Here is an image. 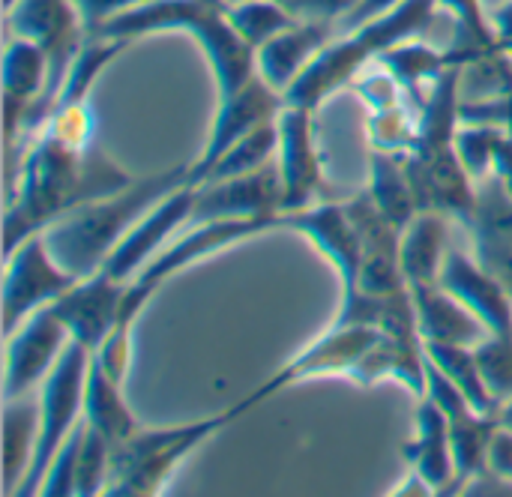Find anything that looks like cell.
Segmentation results:
<instances>
[{
	"label": "cell",
	"mask_w": 512,
	"mask_h": 497,
	"mask_svg": "<svg viewBox=\"0 0 512 497\" xmlns=\"http://www.w3.org/2000/svg\"><path fill=\"white\" fill-rule=\"evenodd\" d=\"M501 135H504V129H495V126H465L462 123L456 129V153L477 183L492 174L495 147H498Z\"/></svg>",
	"instance_id": "d590c367"
},
{
	"label": "cell",
	"mask_w": 512,
	"mask_h": 497,
	"mask_svg": "<svg viewBox=\"0 0 512 497\" xmlns=\"http://www.w3.org/2000/svg\"><path fill=\"white\" fill-rule=\"evenodd\" d=\"M36 435H39V405L36 408H12L6 402V417H3V495H15L36 450Z\"/></svg>",
	"instance_id": "f546056e"
},
{
	"label": "cell",
	"mask_w": 512,
	"mask_h": 497,
	"mask_svg": "<svg viewBox=\"0 0 512 497\" xmlns=\"http://www.w3.org/2000/svg\"><path fill=\"white\" fill-rule=\"evenodd\" d=\"M393 495H399V497H402V495L429 497V495H435V489H432V486H429V483H426V480H423V477H420V474L414 471V474H411V477H408V480L402 483V489H396Z\"/></svg>",
	"instance_id": "f6af8a7d"
},
{
	"label": "cell",
	"mask_w": 512,
	"mask_h": 497,
	"mask_svg": "<svg viewBox=\"0 0 512 497\" xmlns=\"http://www.w3.org/2000/svg\"><path fill=\"white\" fill-rule=\"evenodd\" d=\"M384 330L369 327V324H342L336 321L321 339H315L306 351H300L288 366H282L276 375H270L258 390H252L243 402H237L234 408L240 414H246L249 408L261 405L264 399L276 396L279 390L297 384V381H309V378H330V375H345L351 378V372L357 369V363L363 360V354L378 342Z\"/></svg>",
	"instance_id": "9c48e42d"
},
{
	"label": "cell",
	"mask_w": 512,
	"mask_h": 497,
	"mask_svg": "<svg viewBox=\"0 0 512 497\" xmlns=\"http://www.w3.org/2000/svg\"><path fill=\"white\" fill-rule=\"evenodd\" d=\"M411 300L417 312L420 342L480 345L489 336L486 324L471 309H465L450 291H444L438 282L411 285Z\"/></svg>",
	"instance_id": "44dd1931"
},
{
	"label": "cell",
	"mask_w": 512,
	"mask_h": 497,
	"mask_svg": "<svg viewBox=\"0 0 512 497\" xmlns=\"http://www.w3.org/2000/svg\"><path fill=\"white\" fill-rule=\"evenodd\" d=\"M243 417L237 408H228L216 417H204L195 423L171 426V429H138L132 438L114 447L108 497H153L171 480V474L183 465L189 453H195L207 438L231 426Z\"/></svg>",
	"instance_id": "5b68a950"
},
{
	"label": "cell",
	"mask_w": 512,
	"mask_h": 497,
	"mask_svg": "<svg viewBox=\"0 0 512 497\" xmlns=\"http://www.w3.org/2000/svg\"><path fill=\"white\" fill-rule=\"evenodd\" d=\"M81 279L66 273L48 252L42 234L27 237L3 258V339H9L33 312L51 306Z\"/></svg>",
	"instance_id": "ba28073f"
},
{
	"label": "cell",
	"mask_w": 512,
	"mask_h": 497,
	"mask_svg": "<svg viewBox=\"0 0 512 497\" xmlns=\"http://www.w3.org/2000/svg\"><path fill=\"white\" fill-rule=\"evenodd\" d=\"M285 105V96L279 90H273L261 75H255L246 87H240L237 93L219 99V111L216 120L210 126L207 144L201 150V156L189 165L186 174V186H204V180L210 177V171L216 168V162L243 138L249 135L255 126L276 120L279 111Z\"/></svg>",
	"instance_id": "8fae6325"
},
{
	"label": "cell",
	"mask_w": 512,
	"mask_h": 497,
	"mask_svg": "<svg viewBox=\"0 0 512 497\" xmlns=\"http://www.w3.org/2000/svg\"><path fill=\"white\" fill-rule=\"evenodd\" d=\"M402 159H405V171L414 183L420 213L438 210L468 228L474 219V210H477V180L462 165L456 144L414 150Z\"/></svg>",
	"instance_id": "7c38bea8"
},
{
	"label": "cell",
	"mask_w": 512,
	"mask_h": 497,
	"mask_svg": "<svg viewBox=\"0 0 512 497\" xmlns=\"http://www.w3.org/2000/svg\"><path fill=\"white\" fill-rule=\"evenodd\" d=\"M228 3H237V0H228Z\"/></svg>",
	"instance_id": "c3c4849f"
},
{
	"label": "cell",
	"mask_w": 512,
	"mask_h": 497,
	"mask_svg": "<svg viewBox=\"0 0 512 497\" xmlns=\"http://www.w3.org/2000/svg\"><path fill=\"white\" fill-rule=\"evenodd\" d=\"M135 180L96 141L72 147L39 132L27 147L15 192L3 201V258L72 210L129 189Z\"/></svg>",
	"instance_id": "6da1fadb"
},
{
	"label": "cell",
	"mask_w": 512,
	"mask_h": 497,
	"mask_svg": "<svg viewBox=\"0 0 512 497\" xmlns=\"http://www.w3.org/2000/svg\"><path fill=\"white\" fill-rule=\"evenodd\" d=\"M474 222L512 240V195L501 186V180L495 174H489L477 183V210H474L471 225Z\"/></svg>",
	"instance_id": "f35d334b"
},
{
	"label": "cell",
	"mask_w": 512,
	"mask_h": 497,
	"mask_svg": "<svg viewBox=\"0 0 512 497\" xmlns=\"http://www.w3.org/2000/svg\"><path fill=\"white\" fill-rule=\"evenodd\" d=\"M345 210L357 228L360 249H363L357 294H366L375 300H390V297L411 291V285L402 273V231L375 207L369 189L345 198Z\"/></svg>",
	"instance_id": "30bf717a"
},
{
	"label": "cell",
	"mask_w": 512,
	"mask_h": 497,
	"mask_svg": "<svg viewBox=\"0 0 512 497\" xmlns=\"http://www.w3.org/2000/svg\"><path fill=\"white\" fill-rule=\"evenodd\" d=\"M378 60L396 75V81L405 87V93H408V99L414 102L417 111L423 108L432 81L441 78V72L450 69L447 54L441 48H432V45H423V42H414V39L387 48Z\"/></svg>",
	"instance_id": "83f0119b"
},
{
	"label": "cell",
	"mask_w": 512,
	"mask_h": 497,
	"mask_svg": "<svg viewBox=\"0 0 512 497\" xmlns=\"http://www.w3.org/2000/svg\"><path fill=\"white\" fill-rule=\"evenodd\" d=\"M279 228H291L303 234L336 270L342 282V300L354 297L360 288V267H363V249L357 228L345 210V201H330L324 198L321 204L294 210V213H279Z\"/></svg>",
	"instance_id": "5bb4252c"
},
{
	"label": "cell",
	"mask_w": 512,
	"mask_h": 497,
	"mask_svg": "<svg viewBox=\"0 0 512 497\" xmlns=\"http://www.w3.org/2000/svg\"><path fill=\"white\" fill-rule=\"evenodd\" d=\"M195 195H198V189L186 186V183L180 189H174L171 195H165L153 210H147L129 228V234L114 246V252L105 258V264L99 270L108 273L111 279L129 285L141 273V267L147 261H153L165 249V243L189 222L192 207H195Z\"/></svg>",
	"instance_id": "2e32d148"
},
{
	"label": "cell",
	"mask_w": 512,
	"mask_h": 497,
	"mask_svg": "<svg viewBox=\"0 0 512 497\" xmlns=\"http://www.w3.org/2000/svg\"><path fill=\"white\" fill-rule=\"evenodd\" d=\"M474 351L489 393L498 405H507L512 399V333H489Z\"/></svg>",
	"instance_id": "e575fe53"
},
{
	"label": "cell",
	"mask_w": 512,
	"mask_h": 497,
	"mask_svg": "<svg viewBox=\"0 0 512 497\" xmlns=\"http://www.w3.org/2000/svg\"><path fill=\"white\" fill-rule=\"evenodd\" d=\"M123 294V282L96 270L93 276L81 279L72 291H66L60 300H54L51 309L63 318L75 342H81L90 351H99L120 318Z\"/></svg>",
	"instance_id": "ac0fdd59"
},
{
	"label": "cell",
	"mask_w": 512,
	"mask_h": 497,
	"mask_svg": "<svg viewBox=\"0 0 512 497\" xmlns=\"http://www.w3.org/2000/svg\"><path fill=\"white\" fill-rule=\"evenodd\" d=\"M165 30H183L195 36L213 69L219 99L237 93L258 75V51L228 21V0H147L111 18L96 36L132 42L138 36Z\"/></svg>",
	"instance_id": "7a4b0ae2"
},
{
	"label": "cell",
	"mask_w": 512,
	"mask_h": 497,
	"mask_svg": "<svg viewBox=\"0 0 512 497\" xmlns=\"http://www.w3.org/2000/svg\"><path fill=\"white\" fill-rule=\"evenodd\" d=\"M489 471L512 483V432L504 426H498V432L489 444Z\"/></svg>",
	"instance_id": "b9f144b4"
},
{
	"label": "cell",
	"mask_w": 512,
	"mask_h": 497,
	"mask_svg": "<svg viewBox=\"0 0 512 497\" xmlns=\"http://www.w3.org/2000/svg\"><path fill=\"white\" fill-rule=\"evenodd\" d=\"M405 459L435 489V495H441V489L450 486V480L456 477L453 444H450V420L429 396L420 399L417 438L405 447Z\"/></svg>",
	"instance_id": "7402d4cb"
},
{
	"label": "cell",
	"mask_w": 512,
	"mask_h": 497,
	"mask_svg": "<svg viewBox=\"0 0 512 497\" xmlns=\"http://www.w3.org/2000/svg\"><path fill=\"white\" fill-rule=\"evenodd\" d=\"M447 234L450 216L438 210H423L417 219L402 231V273L408 285L438 282L444 258H447Z\"/></svg>",
	"instance_id": "cb8c5ba5"
},
{
	"label": "cell",
	"mask_w": 512,
	"mask_h": 497,
	"mask_svg": "<svg viewBox=\"0 0 512 497\" xmlns=\"http://www.w3.org/2000/svg\"><path fill=\"white\" fill-rule=\"evenodd\" d=\"M441 9L438 0H402L384 15L345 30L342 39H333L318 51V57L306 66V72L288 87L285 105L318 111L336 90L354 84V78L375 63L387 48L417 39Z\"/></svg>",
	"instance_id": "277c9868"
},
{
	"label": "cell",
	"mask_w": 512,
	"mask_h": 497,
	"mask_svg": "<svg viewBox=\"0 0 512 497\" xmlns=\"http://www.w3.org/2000/svg\"><path fill=\"white\" fill-rule=\"evenodd\" d=\"M6 27L12 36H24L36 42L48 54L45 90L24 114V126H21V156H24L33 138L45 129L60 84L87 42V30L75 0H15L6 9Z\"/></svg>",
	"instance_id": "8992f818"
},
{
	"label": "cell",
	"mask_w": 512,
	"mask_h": 497,
	"mask_svg": "<svg viewBox=\"0 0 512 497\" xmlns=\"http://www.w3.org/2000/svg\"><path fill=\"white\" fill-rule=\"evenodd\" d=\"M498 420H501V426L504 429H510L512 432V399L507 405H501V411H498Z\"/></svg>",
	"instance_id": "bcb514c9"
},
{
	"label": "cell",
	"mask_w": 512,
	"mask_h": 497,
	"mask_svg": "<svg viewBox=\"0 0 512 497\" xmlns=\"http://www.w3.org/2000/svg\"><path fill=\"white\" fill-rule=\"evenodd\" d=\"M492 27H495V36H498L501 51L512 57V0L510 3H504L501 9H495V15H492Z\"/></svg>",
	"instance_id": "ee69618b"
},
{
	"label": "cell",
	"mask_w": 512,
	"mask_h": 497,
	"mask_svg": "<svg viewBox=\"0 0 512 497\" xmlns=\"http://www.w3.org/2000/svg\"><path fill=\"white\" fill-rule=\"evenodd\" d=\"M417 132H420V111L411 102L387 111H369L366 135H369V147L378 153L408 156L417 144Z\"/></svg>",
	"instance_id": "d6a6232c"
},
{
	"label": "cell",
	"mask_w": 512,
	"mask_h": 497,
	"mask_svg": "<svg viewBox=\"0 0 512 497\" xmlns=\"http://www.w3.org/2000/svg\"><path fill=\"white\" fill-rule=\"evenodd\" d=\"M93 351L81 342H69L48 378L39 387V435L33 462L18 486V497L39 495V486L48 474V465L54 462L63 441L72 435V429L84 420V387H87V369H90Z\"/></svg>",
	"instance_id": "52a82bcc"
},
{
	"label": "cell",
	"mask_w": 512,
	"mask_h": 497,
	"mask_svg": "<svg viewBox=\"0 0 512 497\" xmlns=\"http://www.w3.org/2000/svg\"><path fill=\"white\" fill-rule=\"evenodd\" d=\"M471 231V243H474V258L507 288V294L512 297V240L474 222L468 225Z\"/></svg>",
	"instance_id": "8d00e7d4"
},
{
	"label": "cell",
	"mask_w": 512,
	"mask_h": 497,
	"mask_svg": "<svg viewBox=\"0 0 512 497\" xmlns=\"http://www.w3.org/2000/svg\"><path fill=\"white\" fill-rule=\"evenodd\" d=\"M333 30V21H297L294 27L276 33L258 48V75L285 96L318 51L333 42Z\"/></svg>",
	"instance_id": "ffe728a7"
},
{
	"label": "cell",
	"mask_w": 512,
	"mask_h": 497,
	"mask_svg": "<svg viewBox=\"0 0 512 497\" xmlns=\"http://www.w3.org/2000/svg\"><path fill=\"white\" fill-rule=\"evenodd\" d=\"M423 354L429 363H435L462 393L465 399L486 417H498L501 405L495 402V396L489 393L483 372H480V360L474 345H447V342H423Z\"/></svg>",
	"instance_id": "f1b7e54d"
},
{
	"label": "cell",
	"mask_w": 512,
	"mask_h": 497,
	"mask_svg": "<svg viewBox=\"0 0 512 497\" xmlns=\"http://www.w3.org/2000/svg\"><path fill=\"white\" fill-rule=\"evenodd\" d=\"M84 426L87 420H81L72 435L63 441V447L57 450L54 462L48 465V474L39 486L42 497H75V477H78V453H81V438H84Z\"/></svg>",
	"instance_id": "74e56055"
},
{
	"label": "cell",
	"mask_w": 512,
	"mask_h": 497,
	"mask_svg": "<svg viewBox=\"0 0 512 497\" xmlns=\"http://www.w3.org/2000/svg\"><path fill=\"white\" fill-rule=\"evenodd\" d=\"M279 174H282V213L312 207L324 192V168L315 144V111L282 105L279 117Z\"/></svg>",
	"instance_id": "9a60e30c"
},
{
	"label": "cell",
	"mask_w": 512,
	"mask_h": 497,
	"mask_svg": "<svg viewBox=\"0 0 512 497\" xmlns=\"http://www.w3.org/2000/svg\"><path fill=\"white\" fill-rule=\"evenodd\" d=\"M186 174L189 165H174L168 171L135 180L123 192H114L108 198L72 210L69 216H63L60 222L42 231L51 258L75 279L93 276L114 252V246L129 234V228L147 210H153L165 195H171L186 183Z\"/></svg>",
	"instance_id": "3957f363"
},
{
	"label": "cell",
	"mask_w": 512,
	"mask_h": 497,
	"mask_svg": "<svg viewBox=\"0 0 512 497\" xmlns=\"http://www.w3.org/2000/svg\"><path fill=\"white\" fill-rule=\"evenodd\" d=\"M72 342L63 318L45 306L33 312L9 339H6V375H3V402L21 399L27 390L42 384L66 345Z\"/></svg>",
	"instance_id": "4fadbf2b"
},
{
	"label": "cell",
	"mask_w": 512,
	"mask_h": 497,
	"mask_svg": "<svg viewBox=\"0 0 512 497\" xmlns=\"http://www.w3.org/2000/svg\"><path fill=\"white\" fill-rule=\"evenodd\" d=\"M111 456H114V444L87 423L84 438H81V453H78L75 497L105 495L108 477H111Z\"/></svg>",
	"instance_id": "836d02e7"
},
{
	"label": "cell",
	"mask_w": 512,
	"mask_h": 497,
	"mask_svg": "<svg viewBox=\"0 0 512 497\" xmlns=\"http://www.w3.org/2000/svg\"><path fill=\"white\" fill-rule=\"evenodd\" d=\"M279 156V123L267 120L261 126H255L249 135H243L210 171V177L204 183L213 180H228V177H240V174H252L270 162H276Z\"/></svg>",
	"instance_id": "4dcf8cb0"
},
{
	"label": "cell",
	"mask_w": 512,
	"mask_h": 497,
	"mask_svg": "<svg viewBox=\"0 0 512 497\" xmlns=\"http://www.w3.org/2000/svg\"><path fill=\"white\" fill-rule=\"evenodd\" d=\"M228 21L234 24V30L255 51L264 42H270L276 33L297 24V18L279 0H237V3H228Z\"/></svg>",
	"instance_id": "1f68e13d"
},
{
	"label": "cell",
	"mask_w": 512,
	"mask_h": 497,
	"mask_svg": "<svg viewBox=\"0 0 512 497\" xmlns=\"http://www.w3.org/2000/svg\"><path fill=\"white\" fill-rule=\"evenodd\" d=\"M12 3H15V0H6V9H9V6H12Z\"/></svg>",
	"instance_id": "7dc6e473"
},
{
	"label": "cell",
	"mask_w": 512,
	"mask_h": 497,
	"mask_svg": "<svg viewBox=\"0 0 512 497\" xmlns=\"http://www.w3.org/2000/svg\"><path fill=\"white\" fill-rule=\"evenodd\" d=\"M438 285L471 309L489 333H512V297L477 258L450 249Z\"/></svg>",
	"instance_id": "d6986e66"
},
{
	"label": "cell",
	"mask_w": 512,
	"mask_h": 497,
	"mask_svg": "<svg viewBox=\"0 0 512 497\" xmlns=\"http://www.w3.org/2000/svg\"><path fill=\"white\" fill-rule=\"evenodd\" d=\"M438 3L453 18V42L444 48L450 66L468 69L501 51L495 27L486 21L480 0H438Z\"/></svg>",
	"instance_id": "4316f807"
},
{
	"label": "cell",
	"mask_w": 512,
	"mask_h": 497,
	"mask_svg": "<svg viewBox=\"0 0 512 497\" xmlns=\"http://www.w3.org/2000/svg\"><path fill=\"white\" fill-rule=\"evenodd\" d=\"M399 381L414 396H426V354L423 342L396 339L390 333H381L378 342L363 354L357 369L351 372V381L357 384H375V381Z\"/></svg>",
	"instance_id": "603a6c76"
},
{
	"label": "cell",
	"mask_w": 512,
	"mask_h": 497,
	"mask_svg": "<svg viewBox=\"0 0 512 497\" xmlns=\"http://www.w3.org/2000/svg\"><path fill=\"white\" fill-rule=\"evenodd\" d=\"M492 174L501 180V186L512 195V132H504L498 147H495V165Z\"/></svg>",
	"instance_id": "7bdbcfd3"
},
{
	"label": "cell",
	"mask_w": 512,
	"mask_h": 497,
	"mask_svg": "<svg viewBox=\"0 0 512 497\" xmlns=\"http://www.w3.org/2000/svg\"><path fill=\"white\" fill-rule=\"evenodd\" d=\"M84 420L99 429L114 447L132 438L141 426L123 399V384L114 381L96 357H90L87 387H84Z\"/></svg>",
	"instance_id": "d4e9b609"
},
{
	"label": "cell",
	"mask_w": 512,
	"mask_h": 497,
	"mask_svg": "<svg viewBox=\"0 0 512 497\" xmlns=\"http://www.w3.org/2000/svg\"><path fill=\"white\" fill-rule=\"evenodd\" d=\"M279 213H282V174H279V162H270L252 174L198 186L195 207L186 225H204L216 219L279 216Z\"/></svg>",
	"instance_id": "e0dca14e"
},
{
	"label": "cell",
	"mask_w": 512,
	"mask_h": 497,
	"mask_svg": "<svg viewBox=\"0 0 512 497\" xmlns=\"http://www.w3.org/2000/svg\"><path fill=\"white\" fill-rule=\"evenodd\" d=\"M297 21H339L357 9L360 0H279Z\"/></svg>",
	"instance_id": "ab89813d"
},
{
	"label": "cell",
	"mask_w": 512,
	"mask_h": 497,
	"mask_svg": "<svg viewBox=\"0 0 512 497\" xmlns=\"http://www.w3.org/2000/svg\"><path fill=\"white\" fill-rule=\"evenodd\" d=\"M369 195L375 201V207L399 228L405 231L417 213H420V201L414 192V183L405 171V159L393 156V153H369Z\"/></svg>",
	"instance_id": "484cf974"
},
{
	"label": "cell",
	"mask_w": 512,
	"mask_h": 497,
	"mask_svg": "<svg viewBox=\"0 0 512 497\" xmlns=\"http://www.w3.org/2000/svg\"><path fill=\"white\" fill-rule=\"evenodd\" d=\"M141 3H147V0H75L87 36H96L111 18H117V15H123V12L141 6Z\"/></svg>",
	"instance_id": "60d3db41"
}]
</instances>
